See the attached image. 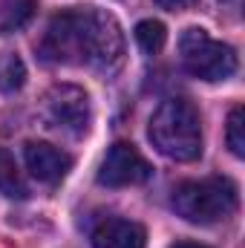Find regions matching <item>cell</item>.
I'll use <instances>...</instances> for the list:
<instances>
[{
	"instance_id": "9a60e30c",
	"label": "cell",
	"mask_w": 245,
	"mask_h": 248,
	"mask_svg": "<svg viewBox=\"0 0 245 248\" xmlns=\"http://www.w3.org/2000/svg\"><path fill=\"white\" fill-rule=\"evenodd\" d=\"M170 248H208V246H199V243H176V246Z\"/></svg>"
},
{
	"instance_id": "9c48e42d",
	"label": "cell",
	"mask_w": 245,
	"mask_h": 248,
	"mask_svg": "<svg viewBox=\"0 0 245 248\" xmlns=\"http://www.w3.org/2000/svg\"><path fill=\"white\" fill-rule=\"evenodd\" d=\"M35 15V0H0V32H17Z\"/></svg>"
},
{
	"instance_id": "7a4b0ae2",
	"label": "cell",
	"mask_w": 245,
	"mask_h": 248,
	"mask_svg": "<svg viewBox=\"0 0 245 248\" xmlns=\"http://www.w3.org/2000/svg\"><path fill=\"white\" fill-rule=\"evenodd\" d=\"M153 147L173 162H196L202 156V122L190 101L168 98L153 113L147 130Z\"/></svg>"
},
{
	"instance_id": "4fadbf2b",
	"label": "cell",
	"mask_w": 245,
	"mask_h": 248,
	"mask_svg": "<svg viewBox=\"0 0 245 248\" xmlns=\"http://www.w3.org/2000/svg\"><path fill=\"white\" fill-rule=\"evenodd\" d=\"M225 141L231 147L234 156H245V110L237 104L231 113H228V127H225Z\"/></svg>"
},
{
	"instance_id": "277c9868",
	"label": "cell",
	"mask_w": 245,
	"mask_h": 248,
	"mask_svg": "<svg viewBox=\"0 0 245 248\" xmlns=\"http://www.w3.org/2000/svg\"><path fill=\"white\" fill-rule=\"evenodd\" d=\"M179 55L184 69L202 81H225L237 72V52L234 46L214 41L205 29L190 26L179 38Z\"/></svg>"
},
{
	"instance_id": "5b68a950",
	"label": "cell",
	"mask_w": 245,
	"mask_h": 248,
	"mask_svg": "<svg viewBox=\"0 0 245 248\" xmlns=\"http://www.w3.org/2000/svg\"><path fill=\"white\" fill-rule=\"evenodd\" d=\"M44 116L55 130H63L69 136H84L92 122L90 95L75 84H55L44 95Z\"/></svg>"
},
{
	"instance_id": "8992f818",
	"label": "cell",
	"mask_w": 245,
	"mask_h": 248,
	"mask_svg": "<svg viewBox=\"0 0 245 248\" xmlns=\"http://www.w3.org/2000/svg\"><path fill=\"white\" fill-rule=\"evenodd\" d=\"M153 176L150 162L130 144V141H116L101 168H98V185L104 187H130V185H144Z\"/></svg>"
},
{
	"instance_id": "6da1fadb",
	"label": "cell",
	"mask_w": 245,
	"mask_h": 248,
	"mask_svg": "<svg viewBox=\"0 0 245 248\" xmlns=\"http://www.w3.org/2000/svg\"><path fill=\"white\" fill-rule=\"evenodd\" d=\"M41 55L49 63L90 66L113 75L124 63V32L107 9L75 6L52 17L41 41Z\"/></svg>"
},
{
	"instance_id": "52a82bcc",
	"label": "cell",
	"mask_w": 245,
	"mask_h": 248,
	"mask_svg": "<svg viewBox=\"0 0 245 248\" xmlns=\"http://www.w3.org/2000/svg\"><path fill=\"white\" fill-rule=\"evenodd\" d=\"M23 159H26L29 173L38 182H46V185L61 182L63 176L69 173V168H72V156L63 153L61 147H55V144H46V141H26Z\"/></svg>"
},
{
	"instance_id": "8fae6325",
	"label": "cell",
	"mask_w": 245,
	"mask_h": 248,
	"mask_svg": "<svg viewBox=\"0 0 245 248\" xmlns=\"http://www.w3.org/2000/svg\"><path fill=\"white\" fill-rule=\"evenodd\" d=\"M133 35H136V44L141 46L144 55H159L165 41H168V29L162 20H141Z\"/></svg>"
},
{
	"instance_id": "3957f363",
	"label": "cell",
	"mask_w": 245,
	"mask_h": 248,
	"mask_svg": "<svg viewBox=\"0 0 245 248\" xmlns=\"http://www.w3.org/2000/svg\"><path fill=\"white\" fill-rule=\"evenodd\" d=\"M173 211L193 222V225H211L219 219H228L237 205H240V193L237 185L225 176H208V179H193L176 185L170 196Z\"/></svg>"
},
{
	"instance_id": "5bb4252c",
	"label": "cell",
	"mask_w": 245,
	"mask_h": 248,
	"mask_svg": "<svg viewBox=\"0 0 245 248\" xmlns=\"http://www.w3.org/2000/svg\"><path fill=\"white\" fill-rule=\"evenodd\" d=\"M162 9H168V12H182V9H190L196 0H156Z\"/></svg>"
},
{
	"instance_id": "ba28073f",
	"label": "cell",
	"mask_w": 245,
	"mask_h": 248,
	"mask_svg": "<svg viewBox=\"0 0 245 248\" xmlns=\"http://www.w3.org/2000/svg\"><path fill=\"white\" fill-rule=\"evenodd\" d=\"M147 234L133 219H107L95 228L92 248H144Z\"/></svg>"
},
{
	"instance_id": "7c38bea8",
	"label": "cell",
	"mask_w": 245,
	"mask_h": 248,
	"mask_svg": "<svg viewBox=\"0 0 245 248\" xmlns=\"http://www.w3.org/2000/svg\"><path fill=\"white\" fill-rule=\"evenodd\" d=\"M23 81H26V66L23 61L17 58V55H3V61H0V90L3 93H17L20 87H23Z\"/></svg>"
},
{
	"instance_id": "30bf717a",
	"label": "cell",
	"mask_w": 245,
	"mask_h": 248,
	"mask_svg": "<svg viewBox=\"0 0 245 248\" xmlns=\"http://www.w3.org/2000/svg\"><path fill=\"white\" fill-rule=\"evenodd\" d=\"M0 193L12 196V199H26L29 196V187L20 179V170L12 159V153H6V150H0Z\"/></svg>"
}]
</instances>
